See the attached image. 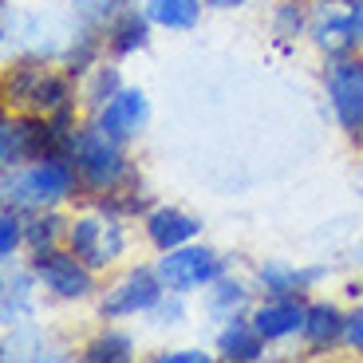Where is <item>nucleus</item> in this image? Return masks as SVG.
Returning <instances> with one entry per match:
<instances>
[{
    "label": "nucleus",
    "instance_id": "nucleus-8",
    "mask_svg": "<svg viewBox=\"0 0 363 363\" xmlns=\"http://www.w3.org/2000/svg\"><path fill=\"white\" fill-rule=\"evenodd\" d=\"M28 264H32L40 289H44L48 296H55V300H87V296H95V269L83 264L67 245L48 249V253H32Z\"/></svg>",
    "mask_w": 363,
    "mask_h": 363
},
{
    "label": "nucleus",
    "instance_id": "nucleus-19",
    "mask_svg": "<svg viewBox=\"0 0 363 363\" xmlns=\"http://www.w3.org/2000/svg\"><path fill=\"white\" fill-rule=\"evenodd\" d=\"M67 225H72V218H64L60 206L24 213V249L28 253H48V249L67 245Z\"/></svg>",
    "mask_w": 363,
    "mask_h": 363
},
{
    "label": "nucleus",
    "instance_id": "nucleus-4",
    "mask_svg": "<svg viewBox=\"0 0 363 363\" xmlns=\"http://www.w3.org/2000/svg\"><path fill=\"white\" fill-rule=\"evenodd\" d=\"M67 249L79 257L91 269H111L118 257L127 253V221L111 218L103 209H87V213H75L72 225H67Z\"/></svg>",
    "mask_w": 363,
    "mask_h": 363
},
{
    "label": "nucleus",
    "instance_id": "nucleus-3",
    "mask_svg": "<svg viewBox=\"0 0 363 363\" xmlns=\"http://www.w3.org/2000/svg\"><path fill=\"white\" fill-rule=\"evenodd\" d=\"M72 162H75V174H79V190H87L91 198H103V194L118 190V186L135 174L123 143L111 138L95 118L75 130Z\"/></svg>",
    "mask_w": 363,
    "mask_h": 363
},
{
    "label": "nucleus",
    "instance_id": "nucleus-22",
    "mask_svg": "<svg viewBox=\"0 0 363 363\" xmlns=\"http://www.w3.org/2000/svg\"><path fill=\"white\" fill-rule=\"evenodd\" d=\"M312 24V0H277L272 4V36L277 40H296Z\"/></svg>",
    "mask_w": 363,
    "mask_h": 363
},
{
    "label": "nucleus",
    "instance_id": "nucleus-12",
    "mask_svg": "<svg viewBox=\"0 0 363 363\" xmlns=\"http://www.w3.org/2000/svg\"><path fill=\"white\" fill-rule=\"evenodd\" d=\"M304 296H264L261 304H253L249 320L253 328L264 336V344H284V340L300 336V328H304Z\"/></svg>",
    "mask_w": 363,
    "mask_h": 363
},
{
    "label": "nucleus",
    "instance_id": "nucleus-11",
    "mask_svg": "<svg viewBox=\"0 0 363 363\" xmlns=\"http://www.w3.org/2000/svg\"><path fill=\"white\" fill-rule=\"evenodd\" d=\"M328 277V264H289V261H264L257 264L253 284L261 296H308Z\"/></svg>",
    "mask_w": 363,
    "mask_h": 363
},
{
    "label": "nucleus",
    "instance_id": "nucleus-23",
    "mask_svg": "<svg viewBox=\"0 0 363 363\" xmlns=\"http://www.w3.org/2000/svg\"><path fill=\"white\" fill-rule=\"evenodd\" d=\"M127 359H135V340L127 332H118V328L99 332L83 347V363H127Z\"/></svg>",
    "mask_w": 363,
    "mask_h": 363
},
{
    "label": "nucleus",
    "instance_id": "nucleus-30",
    "mask_svg": "<svg viewBox=\"0 0 363 363\" xmlns=\"http://www.w3.org/2000/svg\"><path fill=\"white\" fill-rule=\"evenodd\" d=\"M352 16H355V32H359V44H363V0H352Z\"/></svg>",
    "mask_w": 363,
    "mask_h": 363
},
{
    "label": "nucleus",
    "instance_id": "nucleus-20",
    "mask_svg": "<svg viewBox=\"0 0 363 363\" xmlns=\"http://www.w3.org/2000/svg\"><path fill=\"white\" fill-rule=\"evenodd\" d=\"M201 9H206V0H143V12L162 32H190V28H198Z\"/></svg>",
    "mask_w": 363,
    "mask_h": 363
},
{
    "label": "nucleus",
    "instance_id": "nucleus-2",
    "mask_svg": "<svg viewBox=\"0 0 363 363\" xmlns=\"http://www.w3.org/2000/svg\"><path fill=\"white\" fill-rule=\"evenodd\" d=\"M4 206L20 209V213H40V209H55L79 190V174H75L72 158H40L20 170H4Z\"/></svg>",
    "mask_w": 363,
    "mask_h": 363
},
{
    "label": "nucleus",
    "instance_id": "nucleus-29",
    "mask_svg": "<svg viewBox=\"0 0 363 363\" xmlns=\"http://www.w3.org/2000/svg\"><path fill=\"white\" fill-rule=\"evenodd\" d=\"M245 4H253V0H206V9L213 12H233V9H245Z\"/></svg>",
    "mask_w": 363,
    "mask_h": 363
},
{
    "label": "nucleus",
    "instance_id": "nucleus-9",
    "mask_svg": "<svg viewBox=\"0 0 363 363\" xmlns=\"http://www.w3.org/2000/svg\"><path fill=\"white\" fill-rule=\"evenodd\" d=\"M308 40L324 60H344L359 52V32H355L352 0H312V24Z\"/></svg>",
    "mask_w": 363,
    "mask_h": 363
},
{
    "label": "nucleus",
    "instance_id": "nucleus-6",
    "mask_svg": "<svg viewBox=\"0 0 363 363\" xmlns=\"http://www.w3.org/2000/svg\"><path fill=\"white\" fill-rule=\"evenodd\" d=\"M166 284L158 277V269L150 264H135L127 269L118 281L107 284V292L99 296V316L103 320H130V316H146L158 300L166 296Z\"/></svg>",
    "mask_w": 363,
    "mask_h": 363
},
{
    "label": "nucleus",
    "instance_id": "nucleus-21",
    "mask_svg": "<svg viewBox=\"0 0 363 363\" xmlns=\"http://www.w3.org/2000/svg\"><path fill=\"white\" fill-rule=\"evenodd\" d=\"M118 91H123L118 67H115V64H103V60H99V64H95V67H91V72L79 79V103H83V111L99 115V111L118 95Z\"/></svg>",
    "mask_w": 363,
    "mask_h": 363
},
{
    "label": "nucleus",
    "instance_id": "nucleus-25",
    "mask_svg": "<svg viewBox=\"0 0 363 363\" xmlns=\"http://www.w3.org/2000/svg\"><path fill=\"white\" fill-rule=\"evenodd\" d=\"M20 249H24V213L4 206V213H0V261L12 264Z\"/></svg>",
    "mask_w": 363,
    "mask_h": 363
},
{
    "label": "nucleus",
    "instance_id": "nucleus-18",
    "mask_svg": "<svg viewBox=\"0 0 363 363\" xmlns=\"http://www.w3.org/2000/svg\"><path fill=\"white\" fill-rule=\"evenodd\" d=\"M264 336L253 328L249 316H237V320H225L218 324V340H213V352L229 363H257L264 359Z\"/></svg>",
    "mask_w": 363,
    "mask_h": 363
},
{
    "label": "nucleus",
    "instance_id": "nucleus-15",
    "mask_svg": "<svg viewBox=\"0 0 363 363\" xmlns=\"http://www.w3.org/2000/svg\"><path fill=\"white\" fill-rule=\"evenodd\" d=\"M347 332V312L340 308L336 300H312L308 312H304V328H300V340L308 352H332L336 344H344Z\"/></svg>",
    "mask_w": 363,
    "mask_h": 363
},
{
    "label": "nucleus",
    "instance_id": "nucleus-13",
    "mask_svg": "<svg viewBox=\"0 0 363 363\" xmlns=\"http://www.w3.org/2000/svg\"><path fill=\"white\" fill-rule=\"evenodd\" d=\"M143 233L158 253H170V249H178V245L198 241L201 218H194V213H186V209H178V206H155L143 218Z\"/></svg>",
    "mask_w": 363,
    "mask_h": 363
},
{
    "label": "nucleus",
    "instance_id": "nucleus-7",
    "mask_svg": "<svg viewBox=\"0 0 363 363\" xmlns=\"http://www.w3.org/2000/svg\"><path fill=\"white\" fill-rule=\"evenodd\" d=\"M324 91L332 118L340 123L347 138L363 135V55H344V60H328Z\"/></svg>",
    "mask_w": 363,
    "mask_h": 363
},
{
    "label": "nucleus",
    "instance_id": "nucleus-10",
    "mask_svg": "<svg viewBox=\"0 0 363 363\" xmlns=\"http://www.w3.org/2000/svg\"><path fill=\"white\" fill-rule=\"evenodd\" d=\"M95 123H99L111 138H118L123 146L135 143L146 130V123H150V99H146V91L143 87H123L115 99L95 115Z\"/></svg>",
    "mask_w": 363,
    "mask_h": 363
},
{
    "label": "nucleus",
    "instance_id": "nucleus-26",
    "mask_svg": "<svg viewBox=\"0 0 363 363\" xmlns=\"http://www.w3.org/2000/svg\"><path fill=\"white\" fill-rule=\"evenodd\" d=\"M146 320H150L155 328H174V324H182V320H186V296H182V292H166L155 308L146 312Z\"/></svg>",
    "mask_w": 363,
    "mask_h": 363
},
{
    "label": "nucleus",
    "instance_id": "nucleus-1",
    "mask_svg": "<svg viewBox=\"0 0 363 363\" xmlns=\"http://www.w3.org/2000/svg\"><path fill=\"white\" fill-rule=\"evenodd\" d=\"M4 99L12 111H36V115H55L64 107H75L79 83L67 75L55 60L40 55H16L4 67Z\"/></svg>",
    "mask_w": 363,
    "mask_h": 363
},
{
    "label": "nucleus",
    "instance_id": "nucleus-14",
    "mask_svg": "<svg viewBox=\"0 0 363 363\" xmlns=\"http://www.w3.org/2000/svg\"><path fill=\"white\" fill-rule=\"evenodd\" d=\"M36 289H40V281L32 272V264H4V292H0L4 328L36 320Z\"/></svg>",
    "mask_w": 363,
    "mask_h": 363
},
{
    "label": "nucleus",
    "instance_id": "nucleus-5",
    "mask_svg": "<svg viewBox=\"0 0 363 363\" xmlns=\"http://www.w3.org/2000/svg\"><path fill=\"white\" fill-rule=\"evenodd\" d=\"M155 269H158V277H162L166 289L182 292V296H190V292H206L221 272H229L225 269V257H221L218 249H209V245H198V241L162 253Z\"/></svg>",
    "mask_w": 363,
    "mask_h": 363
},
{
    "label": "nucleus",
    "instance_id": "nucleus-27",
    "mask_svg": "<svg viewBox=\"0 0 363 363\" xmlns=\"http://www.w3.org/2000/svg\"><path fill=\"white\" fill-rule=\"evenodd\" d=\"M344 344L352 347L355 355H363V300L347 312V332H344Z\"/></svg>",
    "mask_w": 363,
    "mask_h": 363
},
{
    "label": "nucleus",
    "instance_id": "nucleus-17",
    "mask_svg": "<svg viewBox=\"0 0 363 363\" xmlns=\"http://www.w3.org/2000/svg\"><path fill=\"white\" fill-rule=\"evenodd\" d=\"M150 28H155V24H150V16H146L143 9H135V4H127V9L103 28L107 52L115 55V60H127V55L146 52V48H150Z\"/></svg>",
    "mask_w": 363,
    "mask_h": 363
},
{
    "label": "nucleus",
    "instance_id": "nucleus-16",
    "mask_svg": "<svg viewBox=\"0 0 363 363\" xmlns=\"http://www.w3.org/2000/svg\"><path fill=\"white\" fill-rule=\"evenodd\" d=\"M253 289L257 284H245V281H237V277H229V272H221L218 281L201 292V312H206L213 324L249 316V312H253Z\"/></svg>",
    "mask_w": 363,
    "mask_h": 363
},
{
    "label": "nucleus",
    "instance_id": "nucleus-28",
    "mask_svg": "<svg viewBox=\"0 0 363 363\" xmlns=\"http://www.w3.org/2000/svg\"><path fill=\"white\" fill-rule=\"evenodd\" d=\"M158 363H209L213 355L201 352V347H178V352H158Z\"/></svg>",
    "mask_w": 363,
    "mask_h": 363
},
{
    "label": "nucleus",
    "instance_id": "nucleus-24",
    "mask_svg": "<svg viewBox=\"0 0 363 363\" xmlns=\"http://www.w3.org/2000/svg\"><path fill=\"white\" fill-rule=\"evenodd\" d=\"M130 0H72V16L87 28H107Z\"/></svg>",
    "mask_w": 363,
    "mask_h": 363
}]
</instances>
